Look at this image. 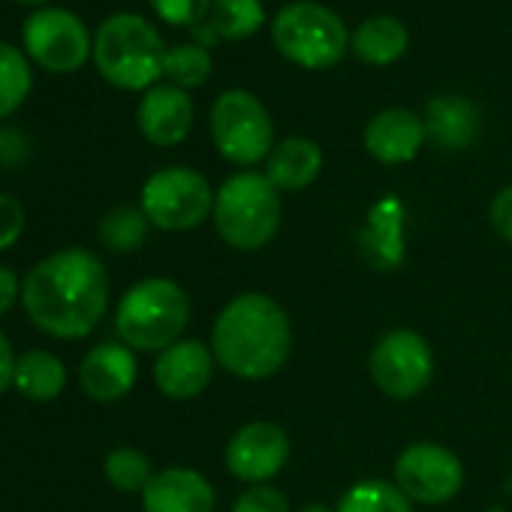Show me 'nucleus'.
<instances>
[{"label": "nucleus", "mask_w": 512, "mask_h": 512, "mask_svg": "<svg viewBox=\"0 0 512 512\" xmlns=\"http://www.w3.org/2000/svg\"><path fill=\"white\" fill-rule=\"evenodd\" d=\"M136 124L151 145H181L193 130V100L175 85H154L139 100Z\"/></svg>", "instance_id": "nucleus-14"}, {"label": "nucleus", "mask_w": 512, "mask_h": 512, "mask_svg": "<svg viewBox=\"0 0 512 512\" xmlns=\"http://www.w3.org/2000/svg\"><path fill=\"white\" fill-rule=\"evenodd\" d=\"M166 46L151 22L136 13L109 16L94 34V64L121 91H148L163 76Z\"/></svg>", "instance_id": "nucleus-3"}, {"label": "nucleus", "mask_w": 512, "mask_h": 512, "mask_svg": "<svg viewBox=\"0 0 512 512\" xmlns=\"http://www.w3.org/2000/svg\"><path fill=\"white\" fill-rule=\"evenodd\" d=\"M103 473L109 479L112 488L124 491V494H133V491H145V485L151 482L154 470H151V458L142 452V449H133V446H121V449H112L103 461Z\"/></svg>", "instance_id": "nucleus-27"}, {"label": "nucleus", "mask_w": 512, "mask_h": 512, "mask_svg": "<svg viewBox=\"0 0 512 512\" xmlns=\"http://www.w3.org/2000/svg\"><path fill=\"white\" fill-rule=\"evenodd\" d=\"M205 22L217 34V40L238 43L266 25V7L263 0H214Z\"/></svg>", "instance_id": "nucleus-22"}, {"label": "nucleus", "mask_w": 512, "mask_h": 512, "mask_svg": "<svg viewBox=\"0 0 512 512\" xmlns=\"http://www.w3.org/2000/svg\"><path fill=\"white\" fill-rule=\"evenodd\" d=\"M22 40L34 64L49 73H76L94 55V37L85 22L61 7H43L22 25Z\"/></svg>", "instance_id": "nucleus-9"}, {"label": "nucleus", "mask_w": 512, "mask_h": 512, "mask_svg": "<svg viewBox=\"0 0 512 512\" xmlns=\"http://www.w3.org/2000/svg\"><path fill=\"white\" fill-rule=\"evenodd\" d=\"M335 509L338 512H413L404 491L398 485H389L386 479H359L341 494Z\"/></svg>", "instance_id": "nucleus-23"}, {"label": "nucleus", "mask_w": 512, "mask_h": 512, "mask_svg": "<svg viewBox=\"0 0 512 512\" xmlns=\"http://www.w3.org/2000/svg\"><path fill=\"white\" fill-rule=\"evenodd\" d=\"M22 302V281L10 266H0V317H7Z\"/></svg>", "instance_id": "nucleus-32"}, {"label": "nucleus", "mask_w": 512, "mask_h": 512, "mask_svg": "<svg viewBox=\"0 0 512 512\" xmlns=\"http://www.w3.org/2000/svg\"><path fill=\"white\" fill-rule=\"evenodd\" d=\"M425 139V121L404 106L377 112L365 127V151L386 166L410 163L422 151Z\"/></svg>", "instance_id": "nucleus-15"}, {"label": "nucleus", "mask_w": 512, "mask_h": 512, "mask_svg": "<svg viewBox=\"0 0 512 512\" xmlns=\"http://www.w3.org/2000/svg\"><path fill=\"white\" fill-rule=\"evenodd\" d=\"M148 217L142 208L133 205H118L100 220V241L115 250V253H133L145 244L148 238Z\"/></svg>", "instance_id": "nucleus-25"}, {"label": "nucleus", "mask_w": 512, "mask_h": 512, "mask_svg": "<svg viewBox=\"0 0 512 512\" xmlns=\"http://www.w3.org/2000/svg\"><path fill=\"white\" fill-rule=\"evenodd\" d=\"M22 308L49 338L91 335L109 308V275L97 253L64 247L40 260L22 281Z\"/></svg>", "instance_id": "nucleus-1"}, {"label": "nucleus", "mask_w": 512, "mask_h": 512, "mask_svg": "<svg viewBox=\"0 0 512 512\" xmlns=\"http://www.w3.org/2000/svg\"><path fill=\"white\" fill-rule=\"evenodd\" d=\"M293 443L278 422H250L226 443V470L247 485H266L290 461Z\"/></svg>", "instance_id": "nucleus-12"}, {"label": "nucleus", "mask_w": 512, "mask_h": 512, "mask_svg": "<svg viewBox=\"0 0 512 512\" xmlns=\"http://www.w3.org/2000/svg\"><path fill=\"white\" fill-rule=\"evenodd\" d=\"M16 353H13V344L10 338L0 332V395H4L13 383H16Z\"/></svg>", "instance_id": "nucleus-33"}, {"label": "nucleus", "mask_w": 512, "mask_h": 512, "mask_svg": "<svg viewBox=\"0 0 512 512\" xmlns=\"http://www.w3.org/2000/svg\"><path fill=\"white\" fill-rule=\"evenodd\" d=\"M293 350L287 311L266 293L235 296L211 326V353L217 365L241 380L278 374Z\"/></svg>", "instance_id": "nucleus-2"}, {"label": "nucleus", "mask_w": 512, "mask_h": 512, "mask_svg": "<svg viewBox=\"0 0 512 512\" xmlns=\"http://www.w3.org/2000/svg\"><path fill=\"white\" fill-rule=\"evenodd\" d=\"M145 512H214L211 482L190 467H166L142 491Z\"/></svg>", "instance_id": "nucleus-17"}, {"label": "nucleus", "mask_w": 512, "mask_h": 512, "mask_svg": "<svg viewBox=\"0 0 512 512\" xmlns=\"http://www.w3.org/2000/svg\"><path fill=\"white\" fill-rule=\"evenodd\" d=\"M272 40L278 52L302 70H329L350 46L341 16L314 0L281 7L272 22Z\"/></svg>", "instance_id": "nucleus-6"}, {"label": "nucleus", "mask_w": 512, "mask_h": 512, "mask_svg": "<svg viewBox=\"0 0 512 512\" xmlns=\"http://www.w3.org/2000/svg\"><path fill=\"white\" fill-rule=\"evenodd\" d=\"M25 223V205L10 193H0V250H10L22 238Z\"/></svg>", "instance_id": "nucleus-30"}, {"label": "nucleus", "mask_w": 512, "mask_h": 512, "mask_svg": "<svg viewBox=\"0 0 512 512\" xmlns=\"http://www.w3.org/2000/svg\"><path fill=\"white\" fill-rule=\"evenodd\" d=\"M214 353L202 341H175L154 362V383L166 398L190 401L202 395L214 377Z\"/></svg>", "instance_id": "nucleus-13"}, {"label": "nucleus", "mask_w": 512, "mask_h": 512, "mask_svg": "<svg viewBox=\"0 0 512 512\" xmlns=\"http://www.w3.org/2000/svg\"><path fill=\"white\" fill-rule=\"evenodd\" d=\"M25 398L31 401H55L67 386V368L64 362L49 350H28L16 362V383Z\"/></svg>", "instance_id": "nucleus-21"}, {"label": "nucleus", "mask_w": 512, "mask_h": 512, "mask_svg": "<svg viewBox=\"0 0 512 512\" xmlns=\"http://www.w3.org/2000/svg\"><path fill=\"white\" fill-rule=\"evenodd\" d=\"M395 485L410 503H446L464 485V464L446 446L413 443L395 461Z\"/></svg>", "instance_id": "nucleus-11"}, {"label": "nucleus", "mask_w": 512, "mask_h": 512, "mask_svg": "<svg viewBox=\"0 0 512 512\" xmlns=\"http://www.w3.org/2000/svg\"><path fill=\"white\" fill-rule=\"evenodd\" d=\"M190 323V299L169 278H145L133 284L115 308V332L121 344L142 353H163Z\"/></svg>", "instance_id": "nucleus-4"}, {"label": "nucleus", "mask_w": 512, "mask_h": 512, "mask_svg": "<svg viewBox=\"0 0 512 512\" xmlns=\"http://www.w3.org/2000/svg\"><path fill=\"white\" fill-rule=\"evenodd\" d=\"M350 46L359 61L371 67H389L398 58H404L410 46V34L395 16H374L356 28V34L350 37Z\"/></svg>", "instance_id": "nucleus-20"}, {"label": "nucleus", "mask_w": 512, "mask_h": 512, "mask_svg": "<svg viewBox=\"0 0 512 512\" xmlns=\"http://www.w3.org/2000/svg\"><path fill=\"white\" fill-rule=\"evenodd\" d=\"M368 371L383 395L398 401L416 398L434 377L431 344L410 329L386 332L368 356Z\"/></svg>", "instance_id": "nucleus-10"}, {"label": "nucleus", "mask_w": 512, "mask_h": 512, "mask_svg": "<svg viewBox=\"0 0 512 512\" xmlns=\"http://www.w3.org/2000/svg\"><path fill=\"white\" fill-rule=\"evenodd\" d=\"M232 512H290V503L275 485H250L238 494Z\"/></svg>", "instance_id": "nucleus-29"}, {"label": "nucleus", "mask_w": 512, "mask_h": 512, "mask_svg": "<svg viewBox=\"0 0 512 512\" xmlns=\"http://www.w3.org/2000/svg\"><path fill=\"white\" fill-rule=\"evenodd\" d=\"M136 377H139L136 356L127 344L118 341L91 347L79 365V386L94 401L124 398L136 386Z\"/></svg>", "instance_id": "nucleus-16"}, {"label": "nucleus", "mask_w": 512, "mask_h": 512, "mask_svg": "<svg viewBox=\"0 0 512 512\" xmlns=\"http://www.w3.org/2000/svg\"><path fill=\"white\" fill-rule=\"evenodd\" d=\"M425 133L434 145L446 151H461L476 139L479 130V112L467 97L443 94L428 100L425 106Z\"/></svg>", "instance_id": "nucleus-19"}, {"label": "nucleus", "mask_w": 512, "mask_h": 512, "mask_svg": "<svg viewBox=\"0 0 512 512\" xmlns=\"http://www.w3.org/2000/svg\"><path fill=\"white\" fill-rule=\"evenodd\" d=\"M19 4H46V0H19Z\"/></svg>", "instance_id": "nucleus-35"}, {"label": "nucleus", "mask_w": 512, "mask_h": 512, "mask_svg": "<svg viewBox=\"0 0 512 512\" xmlns=\"http://www.w3.org/2000/svg\"><path fill=\"white\" fill-rule=\"evenodd\" d=\"M299 512H338V509H332V506H326V503H308V506H302Z\"/></svg>", "instance_id": "nucleus-34"}, {"label": "nucleus", "mask_w": 512, "mask_h": 512, "mask_svg": "<svg viewBox=\"0 0 512 512\" xmlns=\"http://www.w3.org/2000/svg\"><path fill=\"white\" fill-rule=\"evenodd\" d=\"M211 142L235 166H253L272 154L275 127L260 97L250 91H223L211 106Z\"/></svg>", "instance_id": "nucleus-7"}, {"label": "nucleus", "mask_w": 512, "mask_h": 512, "mask_svg": "<svg viewBox=\"0 0 512 512\" xmlns=\"http://www.w3.org/2000/svg\"><path fill=\"white\" fill-rule=\"evenodd\" d=\"M211 217L229 247L260 250L281 226V190L263 172H238L214 193Z\"/></svg>", "instance_id": "nucleus-5"}, {"label": "nucleus", "mask_w": 512, "mask_h": 512, "mask_svg": "<svg viewBox=\"0 0 512 512\" xmlns=\"http://www.w3.org/2000/svg\"><path fill=\"white\" fill-rule=\"evenodd\" d=\"M214 0H151L154 13L172 28H196L208 19Z\"/></svg>", "instance_id": "nucleus-28"}, {"label": "nucleus", "mask_w": 512, "mask_h": 512, "mask_svg": "<svg viewBox=\"0 0 512 512\" xmlns=\"http://www.w3.org/2000/svg\"><path fill=\"white\" fill-rule=\"evenodd\" d=\"M163 76L169 79V85H175L181 91L202 88L208 82V76H211V55H208V49L199 46V43L166 49Z\"/></svg>", "instance_id": "nucleus-26"}, {"label": "nucleus", "mask_w": 512, "mask_h": 512, "mask_svg": "<svg viewBox=\"0 0 512 512\" xmlns=\"http://www.w3.org/2000/svg\"><path fill=\"white\" fill-rule=\"evenodd\" d=\"M323 169V151L317 142L305 136H290L281 145L272 148L266 157V178L281 190V193H296L305 190L317 181Z\"/></svg>", "instance_id": "nucleus-18"}, {"label": "nucleus", "mask_w": 512, "mask_h": 512, "mask_svg": "<svg viewBox=\"0 0 512 512\" xmlns=\"http://www.w3.org/2000/svg\"><path fill=\"white\" fill-rule=\"evenodd\" d=\"M34 85V73L28 58L10 46V43H0V118L13 115L31 94Z\"/></svg>", "instance_id": "nucleus-24"}, {"label": "nucleus", "mask_w": 512, "mask_h": 512, "mask_svg": "<svg viewBox=\"0 0 512 512\" xmlns=\"http://www.w3.org/2000/svg\"><path fill=\"white\" fill-rule=\"evenodd\" d=\"M488 217H491L494 232H497L503 241L512 244V184L494 193L491 208H488Z\"/></svg>", "instance_id": "nucleus-31"}, {"label": "nucleus", "mask_w": 512, "mask_h": 512, "mask_svg": "<svg viewBox=\"0 0 512 512\" xmlns=\"http://www.w3.org/2000/svg\"><path fill=\"white\" fill-rule=\"evenodd\" d=\"M151 226L163 232H187L214 211V190L196 169L166 166L142 184V205Z\"/></svg>", "instance_id": "nucleus-8"}]
</instances>
